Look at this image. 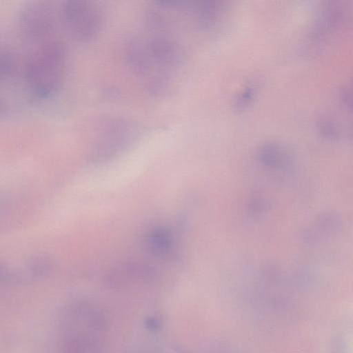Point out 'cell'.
<instances>
[{"label":"cell","mask_w":353,"mask_h":353,"mask_svg":"<svg viewBox=\"0 0 353 353\" xmlns=\"http://www.w3.org/2000/svg\"><path fill=\"white\" fill-rule=\"evenodd\" d=\"M66 51L59 40L50 39L32 52L24 65V77L30 89L41 98L53 95L65 75Z\"/></svg>","instance_id":"cell-1"},{"label":"cell","mask_w":353,"mask_h":353,"mask_svg":"<svg viewBox=\"0 0 353 353\" xmlns=\"http://www.w3.org/2000/svg\"><path fill=\"white\" fill-rule=\"evenodd\" d=\"M61 17L66 31L75 41L89 43L101 32L103 17L94 1L68 0L61 6Z\"/></svg>","instance_id":"cell-2"},{"label":"cell","mask_w":353,"mask_h":353,"mask_svg":"<svg viewBox=\"0 0 353 353\" xmlns=\"http://www.w3.org/2000/svg\"><path fill=\"white\" fill-rule=\"evenodd\" d=\"M56 23L53 7L46 1H33L24 6L19 16V28L29 41H47Z\"/></svg>","instance_id":"cell-3"},{"label":"cell","mask_w":353,"mask_h":353,"mask_svg":"<svg viewBox=\"0 0 353 353\" xmlns=\"http://www.w3.org/2000/svg\"><path fill=\"white\" fill-rule=\"evenodd\" d=\"M167 33V30L150 33L152 35L145 44L156 66L170 74L181 65L183 52L179 44Z\"/></svg>","instance_id":"cell-4"},{"label":"cell","mask_w":353,"mask_h":353,"mask_svg":"<svg viewBox=\"0 0 353 353\" xmlns=\"http://www.w3.org/2000/svg\"><path fill=\"white\" fill-rule=\"evenodd\" d=\"M258 156L263 165L271 168H285L290 161L286 151L276 143L263 144L259 149Z\"/></svg>","instance_id":"cell-5"},{"label":"cell","mask_w":353,"mask_h":353,"mask_svg":"<svg viewBox=\"0 0 353 353\" xmlns=\"http://www.w3.org/2000/svg\"><path fill=\"white\" fill-rule=\"evenodd\" d=\"M338 224L339 221L336 215L331 213L324 214L310 228L307 236L309 237V240H314L318 237L320 233L323 236L327 233L334 232L338 228Z\"/></svg>","instance_id":"cell-6"},{"label":"cell","mask_w":353,"mask_h":353,"mask_svg":"<svg viewBox=\"0 0 353 353\" xmlns=\"http://www.w3.org/2000/svg\"><path fill=\"white\" fill-rule=\"evenodd\" d=\"M318 127L321 133L330 139H336L339 137V131L335 123L329 116L323 115L319 117Z\"/></svg>","instance_id":"cell-7"},{"label":"cell","mask_w":353,"mask_h":353,"mask_svg":"<svg viewBox=\"0 0 353 353\" xmlns=\"http://www.w3.org/2000/svg\"><path fill=\"white\" fill-rule=\"evenodd\" d=\"M14 70L12 55L5 50L0 49V80L9 77Z\"/></svg>","instance_id":"cell-8"},{"label":"cell","mask_w":353,"mask_h":353,"mask_svg":"<svg viewBox=\"0 0 353 353\" xmlns=\"http://www.w3.org/2000/svg\"><path fill=\"white\" fill-rule=\"evenodd\" d=\"M254 90L252 87H248L237 98L235 106L237 109H242L252 100Z\"/></svg>","instance_id":"cell-9"},{"label":"cell","mask_w":353,"mask_h":353,"mask_svg":"<svg viewBox=\"0 0 353 353\" xmlns=\"http://www.w3.org/2000/svg\"><path fill=\"white\" fill-rule=\"evenodd\" d=\"M264 206L263 200L261 198L256 197L251 201L249 208L252 212L258 213L263 210Z\"/></svg>","instance_id":"cell-10"},{"label":"cell","mask_w":353,"mask_h":353,"mask_svg":"<svg viewBox=\"0 0 353 353\" xmlns=\"http://www.w3.org/2000/svg\"><path fill=\"white\" fill-rule=\"evenodd\" d=\"M2 111H3V105L1 104V103L0 101V114L1 113Z\"/></svg>","instance_id":"cell-11"}]
</instances>
